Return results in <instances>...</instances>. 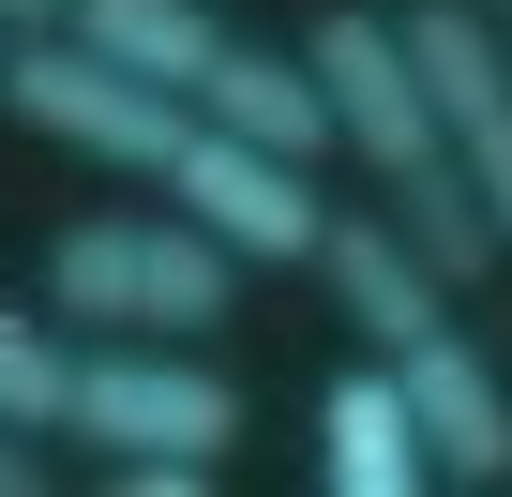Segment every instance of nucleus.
<instances>
[{
  "instance_id": "1",
  "label": "nucleus",
  "mask_w": 512,
  "mask_h": 497,
  "mask_svg": "<svg viewBox=\"0 0 512 497\" xmlns=\"http://www.w3.org/2000/svg\"><path fill=\"white\" fill-rule=\"evenodd\" d=\"M31 302L76 332H166V347H196L211 317H241V257L211 226H181V211H76L61 241H46V272H31Z\"/></svg>"
},
{
  "instance_id": "2",
  "label": "nucleus",
  "mask_w": 512,
  "mask_h": 497,
  "mask_svg": "<svg viewBox=\"0 0 512 497\" xmlns=\"http://www.w3.org/2000/svg\"><path fill=\"white\" fill-rule=\"evenodd\" d=\"M0 106H16L46 151L121 166V181H166V151L196 136V106H181V91L121 76V61H106V46H76V31H16V46H0Z\"/></svg>"
},
{
  "instance_id": "3",
  "label": "nucleus",
  "mask_w": 512,
  "mask_h": 497,
  "mask_svg": "<svg viewBox=\"0 0 512 497\" xmlns=\"http://www.w3.org/2000/svg\"><path fill=\"white\" fill-rule=\"evenodd\" d=\"M287 46L317 61L332 151H347V166H362L377 196L437 166V106H422V61H407V31H392V0H317V16H302Z\"/></svg>"
},
{
  "instance_id": "4",
  "label": "nucleus",
  "mask_w": 512,
  "mask_h": 497,
  "mask_svg": "<svg viewBox=\"0 0 512 497\" xmlns=\"http://www.w3.org/2000/svg\"><path fill=\"white\" fill-rule=\"evenodd\" d=\"M61 437H91V452H241V377L181 362L166 332H121V347H76Z\"/></svg>"
},
{
  "instance_id": "5",
  "label": "nucleus",
  "mask_w": 512,
  "mask_h": 497,
  "mask_svg": "<svg viewBox=\"0 0 512 497\" xmlns=\"http://www.w3.org/2000/svg\"><path fill=\"white\" fill-rule=\"evenodd\" d=\"M151 196H166L181 226H211L241 272H302V257H317V226H332V196H317L302 151H256V136H226V121H196V136L166 151Z\"/></svg>"
},
{
  "instance_id": "6",
  "label": "nucleus",
  "mask_w": 512,
  "mask_h": 497,
  "mask_svg": "<svg viewBox=\"0 0 512 497\" xmlns=\"http://www.w3.org/2000/svg\"><path fill=\"white\" fill-rule=\"evenodd\" d=\"M392 31H407V61H422L437 151L467 166V196H482L497 241H512V61H497V31H482V0H392Z\"/></svg>"
},
{
  "instance_id": "7",
  "label": "nucleus",
  "mask_w": 512,
  "mask_h": 497,
  "mask_svg": "<svg viewBox=\"0 0 512 497\" xmlns=\"http://www.w3.org/2000/svg\"><path fill=\"white\" fill-rule=\"evenodd\" d=\"M377 362H392V392H407V422H422V482L497 497V482H512V377L467 347V317H437V332H407V347H377Z\"/></svg>"
},
{
  "instance_id": "8",
  "label": "nucleus",
  "mask_w": 512,
  "mask_h": 497,
  "mask_svg": "<svg viewBox=\"0 0 512 497\" xmlns=\"http://www.w3.org/2000/svg\"><path fill=\"white\" fill-rule=\"evenodd\" d=\"M196 121H226V136H256V151H302V166H332V106H317V61L302 46H272V31H226L211 61H196V91H181Z\"/></svg>"
},
{
  "instance_id": "9",
  "label": "nucleus",
  "mask_w": 512,
  "mask_h": 497,
  "mask_svg": "<svg viewBox=\"0 0 512 497\" xmlns=\"http://www.w3.org/2000/svg\"><path fill=\"white\" fill-rule=\"evenodd\" d=\"M317 482H332V497H407V482H422V422H407V392H392L377 347L317 377Z\"/></svg>"
},
{
  "instance_id": "10",
  "label": "nucleus",
  "mask_w": 512,
  "mask_h": 497,
  "mask_svg": "<svg viewBox=\"0 0 512 497\" xmlns=\"http://www.w3.org/2000/svg\"><path fill=\"white\" fill-rule=\"evenodd\" d=\"M302 272H332V302H347V332H362V347H407V332H437V317H452V287L392 241V211H332Z\"/></svg>"
},
{
  "instance_id": "11",
  "label": "nucleus",
  "mask_w": 512,
  "mask_h": 497,
  "mask_svg": "<svg viewBox=\"0 0 512 497\" xmlns=\"http://www.w3.org/2000/svg\"><path fill=\"white\" fill-rule=\"evenodd\" d=\"M61 31H76V46H106V61H121V76H151V91H196V61L226 46L211 0H61Z\"/></svg>"
},
{
  "instance_id": "12",
  "label": "nucleus",
  "mask_w": 512,
  "mask_h": 497,
  "mask_svg": "<svg viewBox=\"0 0 512 497\" xmlns=\"http://www.w3.org/2000/svg\"><path fill=\"white\" fill-rule=\"evenodd\" d=\"M377 211H392V241H407V257H422V272H437V287H452V302H467V287H482V272H497V257H512V241H497V211H482V196H467V166H452V151H437V166H422V181H392V196H377Z\"/></svg>"
},
{
  "instance_id": "13",
  "label": "nucleus",
  "mask_w": 512,
  "mask_h": 497,
  "mask_svg": "<svg viewBox=\"0 0 512 497\" xmlns=\"http://www.w3.org/2000/svg\"><path fill=\"white\" fill-rule=\"evenodd\" d=\"M61 392H76V332H61L46 302H0V422L61 437Z\"/></svg>"
},
{
  "instance_id": "14",
  "label": "nucleus",
  "mask_w": 512,
  "mask_h": 497,
  "mask_svg": "<svg viewBox=\"0 0 512 497\" xmlns=\"http://www.w3.org/2000/svg\"><path fill=\"white\" fill-rule=\"evenodd\" d=\"M106 482H121V497H211L226 452H106Z\"/></svg>"
},
{
  "instance_id": "15",
  "label": "nucleus",
  "mask_w": 512,
  "mask_h": 497,
  "mask_svg": "<svg viewBox=\"0 0 512 497\" xmlns=\"http://www.w3.org/2000/svg\"><path fill=\"white\" fill-rule=\"evenodd\" d=\"M46 482H61V452H46L31 422H0V497H46Z\"/></svg>"
},
{
  "instance_id": "16",
  "label": "nucleus",
  "mask_w": 512,
  "mask_h": 497,
  "mask_svg": "<svg viewBox=\"0 0 512 497\" xmlns=\"http://www.w3.org/2000/svg\"><path fill=\"white\" fill-rule=\"evenodd\" d=\"M16 31H61V0H0V46H16Z\"/></svg>"
},
{
  "instance_id": "17",
  "label": "nucleus",
  "mask_w": 512,
  "mask_h": 497,
  "mask_svg": "<svg viewBox=\"0 0 512 497\" xmlns=\"http://www.w3.org/2000/svg\"><path fill=\"white\" fill-rule=\"evenodd\" d=\"M482 31H497V61H512V0H482Z\"/></svg>"
}]
</instances>
